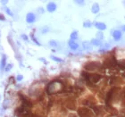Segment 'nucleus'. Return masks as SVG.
<instances>
[{"mask_svg":"<svg viewBox=\"0 0 125 117\" xmlns=\"http://www.w3.org/2000/svg\"><path fill=\"white\" fill-rule=\"evenodd\" d=\"M35 19H36V17H35V14L32 13H29L28 14H27V16H26V21H27V22L29 23H32L35 22Z\"/></svg>","mask_w":125,"mask_h":117,"instance_id":"obj_1","label":"nucleus"},{"mask_svg":"<svg viewBox=\"0 0 125 117\" xmlns=\"http://www.w3.org/2000/svg\"><path fill=\"white\" fill-rule=\"evenodd\" d=\"M47 11L50 13L54 12L56 9V4H55V3H49L47 4Z\"/></svg>","mask_w":125,"mask_h":117,"instance_id":"obj_2","label":"nucleus"},{"mask_svg":"<svg viewBox=\"0 0 125 117\" xmlns=\"http://www.w3.org/2000/svg\"><path fill=\"white\" fill-rule=\"evenodd\" d=\"M113 38H114L115 40H119V39L121 38V32L120 31V30H115V31L113 32Z\"/></svg>","mask_w":125,"mask_h":117,"instance_id":"obj_3","label":"nucleus"},{"mask_svg":"<svg viewBox=\"0 0 125 117\" xmlns=\"http://www.w3.org/2000/svg\"><path fill=\"white\" fill-rule=\"evenodd\" d=\"M68 44H69V46H70V48L72 49H73V50H75V49H77L79 48V45L77 44L76 42H74L73 40H70Z\"/></svg>","mask_w":125,"mask_h":117,"instance_id":"obj_4","label":"nucleus"},{"mask_svg":"<svg viewBox=\"0 0 125 117\" xmlns=\"http://www.w3.org/2000/svg\"><path fill=\"white\" fill-rule=\"evenodd\" d=\"M5 61H6V56H5L4 55V56H2L1 63H0V68L2 69V70L5 68V65H6V64H5Z\"/></svg>","mask_w":125,"mask_h":117,"instance_id":"obj_5","label":"nucleus"},{"mask_svg":"<svg viewBox=\"0 0 125 117\" xmlns=\"http://www.w3.org/2000/svg\"><path fill=\"white\" fill-rule=\"evenodd\" d=\"M96 27L99 30H105V24L101 23V22H96Z\"/></svg>","mask_w":125,"mask_h":117,"instance_id":"obj_6","label":"nucleus"},{"mask_svg":"<svg viewBox=\"0 0 125 117\" xmlns=\"http://www.w3.org/2000/svg\"><path fill=\"white\" fill-rule=\"evenodd\" d=\"M98 11H99V6H98V4H95L92 7V12L94 13H97Z\"/></svg>","mask_w":125,"mask_h":117,"instance_id":"obj_7","label":"nucleus"},{"mask_svg":"<svg viewBox=\"0 0 125 117\" xmlns=\"http://www.w3.org/2000/svg\"><path fill=\"white\" fill-rule=\"evenodd\" d=\"M83 47L85 48V49H88V50H91V49H92L91 46H90L89 42H87V41L83 42Z\"/></svg>","mask_w":125,"mask_h":117,"instance_id":"obj_8","label":"nucleus"},{"mask_svg":"<svg viewBox=\"0 0 125 117\" xmlns=\"http://www.w3.org/2000/svg\"><path fill=\"white\" fill-rule=\"evenodd\" d=\"M71 38H72V39H78V32L77 31H73L72 33V35H71Z\"/></svg>","mask_w":125,"mask_h":117,"instance_id":"obj_9","label":"nucleus"},{"mask_svg":"<svg viewBox=\"0 0 125 117\" xmlns=\"http://www.w3.org/2000/svg\"><path fill=\"white\" fill-rule=\"evenodd\" d=\"M91 43H92L93 45H95V46H100V41L97 40V39H92L91 40Z\"/></svg>","mask_w":125,"mask_h":117,"instance_id":"obj_10","label":"nucleus"},{"mask_svg":"<svg viewBox=\"0 0 125 117\" xmlns=\"http://www.w3.org/2000/svg\"><path fill=\"white\" fill-rule=\"evenodd\" d=\"M4 10H5V12L7 13L9 15H11V16H13V13L11 12V10H10L9 8H7V7H4Z\"/></svg>","mask_w":125,"mask_h":117,"instance_id":"obj_11","label":"nucleus"},{"mask_svg":"<svg viewBox=\"0 0 125 117\" xmlns=\"http://www.w3.org/2000/svg\"><path fill=\"white\" fill-rule=\"evenodd\" d=\"M84 27L85 28H88V27H91V23H90V22H84Z\"/></svg>","mask_w":125,"mask_h":117,"instance_id":"obj_12","label":"nucleus"},{"mask_svg":"<svg viewBox=\"0 0 125 117\" xmlns=\"http://www.w3.org/2000/svg\"><path fill=\"white\" fill-rule=\"evenodd\" d=\"M51 58H52L53 60L56 61V62H63L62 59H60V58H57V57H56V56H51Z\"/></svg>","mask_w":125,"mask_h":117,"instance_id":"obj_13","label":"nucleus"},{"mask_svg":"<svg viewBox=\"0 0 125 117\" xmlns=\"http://www.w3.org/2000/svg\"><path fill=\"white\" fill-rule=\"evenodd\" d=\"M49 44L51 45V46H53V47H56L57 46V43L56 42V41H50V43H49Z\"/></svg>","mask_w":125,"mask_h":117,"instance_id":"obj_14","label":"nucleus"},{"mask_svg":"<svg viewBox=\"0 0 125 117\" xmlns=\"http://www.w3.org/2000/svg\"><path fill=\"white\" fill-rule=\"evenodd\" d=\"M12 67H13V65H7V66L5 67V71H6V72H8L9 70H10V69L12 68Z\"/></svg>","mask_w":125,"mask_h":117,"instance_id":"obj_15","label":"nucleus"},{"mask_svg":"<svg viewBox=\"0 0 125 117\" xmlns=\"http://www.w3.org/2000/svg\"><path fill=\"white\" fill-rule=\"evenodd\" d=\"M22 78H23V77L22 76V75H18V76H17V78H16V80L17 81H22Z\"/></svg>","mask_w":125,"mask_h":117,"instance_id":"obj_16","label":"nucleus"},{"mask_svg":"<svg viewBox=\"0 0 125 117\" xmlns=\"http://www.w3.org/2000/svg\"><path fill=\"white\" fill-rule=\"evenodd\" d=\"M0 20H3V21L5 20V18H4V16L2 14V13H0Z\"/></svg>","mask_w":125,"mask_h":117,"instance_id":"obj_17","label":"nucleus"},{"mask_svg":"<svg viewBox=\"0 0 125 117\" xmlns=\"http://www.w3.org/2000/svg\"><path fill=\"white\" fill-rule=\"evenodd\" d=\"M76 3H78V4H84V1H76Z\"/></svg>","mask_w":125,"mask_h":117,"instance_id":"obj_18","label":"nucleus"},{"mask_svg":"<svg viewBox=\"0 0 125 117\" xmlns=\"http://www.w3.org/2000/svg\"><path fill=\"white\" fill-rule=\"evenodd\" d=\"M22 39H24L25 40H27V39H28V38L25 36V35H22Z\"/></svg>","mask_w":125,"mask_h":117,"instance_id":"obj_19","label":"nucleus"},{"mask_svg":"<svg viewBox=\"0 0 125 117\" xmlns=\"http://www.w3.org/2000/svg\"><path fill=\"white\" fill-rule=\"evenodd\" d=\"M1 3H3V4H6V3H7V1H5V0H3V1H1Z\"/></svg>","mask_w":125,"mask_h":117,"instance_id":"obj_20","label":"nucleus"},{"mask_svg":"<svg viewBox=\"0 0 125 117\" xmlns=\"http://www.w3.org/2000/svg\"><path fill=\"white\" fill-rule=\"evenodd\" d=\"M98 37H99V38H102V34H101V33H99V34H98Z\"/></svg>","mask_w":125,"mask_h":117,"instance_id":"obj_21","label":"nucleus"},{"mask_svg":"<svg viewBox=\"0 0 125 117\" xmlns=\"http://www.w3.org/2000/svg\"><path fill=\"white\" fill-rule=\"evenodd\" d=\"M122 30H124V31H125V26H123V27H122Z\"/></svg>","mask_w":125,"mask_h":117,"instance_id":"obj_22","label":"nucleus"}]
</instances>
